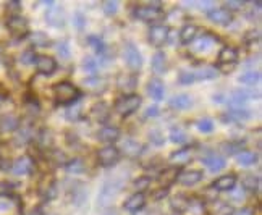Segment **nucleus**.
Masks as SVG:
<instances>
[{
	"instance_id": "nucleus-1",
	"label": "nucleus",
	"mask_w": 262,
	"mask_h": 215,
	"mask_svg": "<svg viewBox=\"0 0 262 215\" xmlns=\"http://www.w3.org/2000/svg\"><path fill=\"white\" fill-rule=\"evenodd\" d=\"M54 94H55V100L57 104L60 105H70V104H75V102L81 97L79 91L76 86H73L72 83H58L54 86Z\"/></svg>"
},
{
	"instance_id": "nucleus-2",
	"label": "nucleus",
	"mask_w": 262,
	"mask_h": 215,
	"mask_svg": "<svg viewBox=\"0 0 262 215\" xmlns=\"http://www.w3.org/2000/svg\"><path fill=\"white\" fill-rule=\"evenodd\" d=\"M122 188H123V181L122 180L107 181L102 186V189H100V192H99V199H97L99 207H102V209L108 207L110 204L114 202L117 194L122 191Z\"/></svg>"
},
{
	"instance_id": "nucleus-3",
	"label": "nucleus",
	"mask_w": 262,
	"mask_h": 215,
	"mask_svg": "<svg viewBox=\"0 0 262 215\" xmlns=\"http://www.w3.org/2000/svg\"><path fill=\"white\" fill-rule=\"evenodd\" d=\"M139 105H141V97L138 94H128V96L120 97L115 102V110L122 117H128L133 114V112H136Z\"/></svg>"
},
{
	"instance_id": "nucleus-4",
	"label": "nucleus",
	"mask_w": 262,
	"mask_h": 215,
	"mask_svg": "<svg viewBox=\"0 0 262 215\" xmlns=\"http://www.w3.org/2000/svg\"><path fill=\"white\" fill-rule=\"evenodd\" d=\"M123 57L126 60V65L133 70L138 71L141 67H143V57H141V52L138 50V47L135 44L128 42L123 49Z\"/></svg>"
},
{
	"instance_id": "nucleus-5",
	"label": "nucleus",
	"mask_w": 262,
	"mask_h": 215,
	"mask_svg": "<svg viewBox=\"0 0 262 215\" xmlns=\"http://www.w3.org/2000/svg\"><path fill=\"white\" fill-rule=\"evenodd\" d=\"M8 31L16 37H25L28 34V22L21 15H12L7 19Z\"/></svg>"
},
{
	"instance_id": "nucleus-6",
	"label": "nucleus",
	"mask_w": 262,
	"mask_h": 215,
	"mask_svg": "<svg viewBox=\"0 0 262 215\" xmlns=\"http://www.w3.org/2000/svg\"><path fill=\"white\" fill-rule=\"evenodd\" d=\"M120 159V150L115 146H105L97 152V162L102 167H112Z\"/></svg>"
},
{
	"instance_id": "nucleus-7",
	"label": "nucleus",
	"mask_w": 262,
	"mask_h": 215,
	"mask_svg": "<svg viewBox=\"0 0 262 215\" xmlns=\"http://www.w3.org/2000/svg\"><path fill=\"white\" fill-rule=\"evenodd\" d=\"M133 15L138 19H143V22H157L164 16L162 8H154V7H136L133 10Z\"/></svg>"
},
{
	"instance_id": "nucleus-8",
	"label": "nucleus",
	"mask_w": 262,
	"mask_h": 215,
	"mask_svg": "<svg viewBox=\"0 0 262 215\" xmlns=\"http://www.w3.org/2000/svg\"><path fill=\"white\" fill-rule=\"evenodd\" d=\"M168 28L164 26V25H156L149 29V42L156 46V47H160V46H164L167 42V39H168Z\"/></svg>"
},
{
	"instance_id": "nucleus-9",
	"label": "nucleus",
	"mask_w": 262,
	"mask_h": 215,
	"mask_svg": "<svg viewBox=\"0 0 262 215\" xmlns=\"http://www.w3.org/2000/svg\"><path fill=\"white\" fill-rule=\"evenodd\" d=\"M34 168H36L34 160L28 156L19 157L12 165V171L15 173V175H31V173L34 171Z\"/></svg>"
},
{
	"instance_id": "nucleus-10",
	"label": "nucleus",
	"mask_w": 262,
	"mask_h": 215,
	"mask_svg": "<svg viewBox=\"0 0 262 215\" xmlns=\"http://www.w3.org/2000/svg\"><path fill=\"white\" fill-rule=\"evenodd\" d=\"M201 180H203V173L199 170H183L177 177V181L183 186H194Z\"/></svg>"
},
{
	"instance_id": "nucleus-11",
	"label": "nucleus",
	"mask_w": 262,
	"mask_h": 215,
	"mask_svg": "<svg viewBox=\"0 0 262 215\" xmlns=\"http://www.w3.org/2000/svg\"><path fill=\"white\" fill-rule=\"evenodd\" d=\"M34 63H36L37 71L42 75H52L57 70V61L49 55H39Z\"/></svg>"
},
{
	"instance_id": "nucleus-12",
	"label": "nucleus",
	"mask_w": 262,
	"mask_h": 215,
	"mask_svg": "<svg viewBox=\"0 0 262 215\" xmlns=\"http://www.w3.org/2000/svg\"><path fill=\"white\" fill-rule=\"evenodd\" d=\"M146 206V196L143 192L131 194V196L123 202V209L128 212H138Z\"/></svg>"
},
{
	"instance_id": "nucleus-13",
	"label": "nucleus",
	"mask_w": 262,
	"mask_h": 215,
	"mask_svg": "<svg viewBox=\"0 0 262 215\" xmlns=\"http://www.w3.org/2000/svg\"><path fill=\"white\" fill-rule=\"evenodd\" d=\"M207 18L215 25H224L225 26V25L231 23V13L228 12L227 8H212V10H209Z\"/></svg>"
},
{
	"instance_id": "nucleus-14",
	"label": "nucleus",
	"mask_w": 262,
	"mask_h": 215,
	"mask_svg": "<svg viewBox=\"0 0 262 215\" xmlns=\"http://www.w3.org/2000/svg\"><path fill=\"white\" fill-rule=\"evenodd\" d=\"M238 60V50L235 47H224L219 52V65H227V67H233Z\"/></svg>"
},
{
	"instance_id": "nucleus-15",
	"label": "nucleus",
	"mask_w": 262,
	"mask_h": 215,
	"mask_svg": "<svg viewBox=\"0 0 262 215\" xmlns=\"http://www.w3.org/2000/svg\"><path fill=\"white\" fill-rule=\"evenodd\" d=\"M236 181H238L236 175H231V173H230V175H224V177L217 178L212 183V188L215 191H231V189H235Z\"/></svg>"
},
{
	"instance_id": "nucleus-16",
	"label": "nucleus",
	"mask_w": 262,
	"mask_h": 215,
	"mask_svg": "<svg viewBox=\"0 0 262 215\" xmlns=\"http://www.w3.org/2000/svg\"><path fill=\"white\" fill-rule=\"evenodd\" d=\"M253 97H259V96H254L253 92H248V91H235L230 97V105L231 109H241V105H245L248 99H253Z\"/></svg>"
},
{
	"instance_id": "nucleus-17",
	"label": "nucleus",
	"mask_w": 262,
	"mask_h": 215,
	"mask_svg": "<svg viewBox=\"0 0 262 215\" xmlns=\"http://www.w3.org/2000/svg\"><path fill=\"white\" fill-rule=\"evenodd\" d=\"M147 94L154 100H162L165 96V88L160 79H150L147 84Z\"/></svg>"
},
{
	"instance_id": "nucleus-18",
	"label": "nucleus",
	"mask_w": 262,
	"mask_h": 215,
	"mask_svg": "<svg viewBox=\"0 0 262 215\" xmlns=\"http://www.w3.org/2000/svg\"><path fill=\"white\" fill-rule=\"evenodd\" d=\"M122 150H123L125 156H128V157H138L139 154L143 152V144H141V142H138L136 139L128 138V139L123 141Z\"/></svg>"
},
{
	"instance_id": "nucleus-19",
	"label": "nucleus",
	"mask_w": 262,
	"mask_h": 215,
	"mask_svg": "<svg viewBox=\"0 0 262 215\" xmlns=\"http://www.w3.org/2000/svg\"><path fill=\"white\" fill-rule=\"evenodd\" d=\"M203 163L210 171H219L225 167V159L222 156H217V154H209L203 159Z\"/></svg>"
},
{
	"instance_id": "nucleus-20",
	"label": "nucleus",
	"mask_w": 262,
	"mask_h": 215,
	"mask_svg": "<svg viewBox=\"0 0 262 215\" xmlns=\"http://www.w3.org/2000/svg\"><path fill=\"white\" fill-rule=\"evenodd\" d=\"M215 42V37L210 36V34H203L196 42H193V49L194 52H207V50L214 46Z\"/></svg>"
},
{
	"instance_id": "nucleus-21",
	"label": "nucleus",
	"mask_w": 262,
	"mask_h": 215,
	"mask_svg": "<svg viewBox=\"0 0 262 215\" xmlns=\"http://www.w3.org/2000/svg\"><path fill=\"white\" fill-rule=\"evenodd\" d=\"M178 177V168L172 167V168H167L159 175V183H160V188H168L170 184L177 181Z\"/></svg>"
},
{
	"instance_id": "nucleus-22",
	"label": "nucleus",
	"mask_w": 262,
	"mask_h": 215,
	"mask_svg": "<svg viewBox=\"0 0 262 215\" xmlns=\"http://www.w3.org/2000/svg\"><path fill=\"white\" fill-rule=\"evenodd\" d=\"M198 36V28L194 25H185L180 31V40L181 44H191L194 42V39Z\"/></svg>"
},
{
	"instance_id": "nucleus-23",
	"label": "nucleus",
	"mask_w": 262,
	"mask_h": 215,
	"mask_svg": "<svg viewBox=\"0 0 262 215\" xmlns=\"http://www.w3.org/2000/svg\"><path fill=\"white\" fill-rule=\"evenodd\" d=\"M18 126H19V120H18V117H15L12 114L4 115L2 118H0V131L10 133V131H15Z\"/></svg>"
},
{
	"instance_id": "nucleus-24",
	"label": "nucleus",
	"mask_w": 262,
	"mask_h": 215,
	"mask_svg": "<svg viewBox=\"0 0 262 215\" xmlns=\"http://www.w3.org/2000/svg\"><path fill=\"white\" fill-rule=\"evenodd\" d=\"M193 105V99L186 94H180V96H175L172 100H170V107L175 109V110H186Z\"/></svg>"
},
{
	"instance_id": "nucleus-25",
	"label": "nucleus",
	"mask_w": 262,
	"mask_h": 215,
	"mask_svg": "<svg viewBox=\"0 0 262 215\" xmlns=\"http://www.w3.org/2000/svg\"><path fill=\"white\" fill-rule=\"evenodd\" d=\"M108 114H110V109L107 107L105 102H99V104H96L93 110H91V117L96 118L97 121H105L108 118Z\"/></svg>"
},
{
	"instance_id": "nucleus-26",
	"label": "nucleus",
	"mask_w": 262,
	"mask_h": 215,
	"mask_svg": "<svg viewBox=\"0 0 262 215\" xmlns=\"http://www.w3.org/2000/svg\"><path fill=\"white\" fill-rule=\"evenodd\" d=\"M97 136H99L100 141H104V142H114V141H117L120 138V131L115 126H105V128H102L99 131Z\"/></svg>"
},
{
	"instance_id": "nucleus-27",
	"label": "nucleus",
	"mask_w": 262,
	"mask_h": 215,
	"mask_svg": "<svg viewBox=\"0 0 262 215\" xmlns=\"http://www.w3.org/2000/svg\"><path fill=\"white\" fill-rule=\"evenodd\" d=\"M236 162L239 163V165H243V167H249V165H254V163L257 162V156L254 152L241 150V152L236 154Z\"/></svg>"
},
{
	"instance_id": "nucleus-28",
	"label": "nucleus",
	"mask_w": 262,
	"mask_h": 215,
	"mask_svg": "<svg viewBox=\"0 0 262 215\" xmlns=\"http://www.w3.org/2000/svg\"><path fill=\"white\" fill-rule=\"evenodd\" d=\"M204 204L199 199H189L186 209L183 210L185 215H204Z\"/></svg>"
},
{
	"instance_id": "nucleus-29",
	"label": "nucleus",
	"mask_w": 262,
	"mask_h": 215,
	"mask_svg": "<svg viewBox=\"0 0 262 215\" xmlns=\"http://www.w3.org/2000/svg\"><path fill=\"white\" fill-rule=\"evenodd\" d=\"M152 70L156 71L157 75H162L167 71V57L162 52H157L152 57Z\"/></svg>"
},
{
	"instance_id": "nucleus-30",
	"label": "nucleus",
	"mask_w": 262,
	"mask_h": 215,
	"mask_svg": "<svg viewBox=\"0 0 262 215\" xmlns=\"http://www.w3.org/2000/svg\"><path fill=\"white\" fill-rule=\"evenodd\" d=\"M189 159H191V147H183V149H180L170 156V160H172L173 163H177V165L189 162Z\"/></svg>"
},
{
	"instance_id": "nucleus-31",
	"label": "nucleus",
	"mask_w": 262,
	"mask_h": 215,
	"mask_svg": "<svg viewBox=\"0 0 262 215\" xmlns=\"http://www.w3.org/2000/svg\"><path fill=\"white\" fill-rule=\"evenodd\" d=\"M194 79L196 81H206V79H212L217 76V70L212 67H204V68H199L198 71H193Z\"/></svg>"
},
{
	"instance_id": "nucleus-32",
	"label": "nucleus",
	"mask_w": 262,
	"mask_h": 215,
	"mask_svg": "<svg viewBox=\"0 0 262 215\" xmlns=\"http://www.w3.org/2000/svg\"><path fill=\"white\" fill-rule=\"evenodd\" d=\"M138 84V78L135 75H131V76H122L118 81V86L122 91H133Z\"/></svg>"
},
{
	"instance_id": "nucleus-33",
	"label": "nucleus",
	"mask_w": 262,
	"mask_h": 215,
	"mask_svg": "<svg viewBox=\"0 0 262 215\" xmlns=\"http://www.w3.org/2000/svg\"><path fill=\"white\" fill-rule=\"evenodd\" d=\"M259 81H260V73H259V71H248V73L239 76V83H243V84L254 86V84L259 83Z\"/></svg>"
},
{
	"instance_id": "nucleus-34",
	"label": "nucleus",
	"mask_w": 262,
	"mask_h": 215,
	"mask_svg": "<svg viewBox=\"0 0 262 215\" xmlns=\"http://www.w3.org/2000/svg\"><path fill=\"white\" fill-rule=\"evenodd\" d=\"M249 117V114L246 110H241V109H231L228 114L225 115V118L227 120H224V121H239V120H245V118H248Z\"/></svg>"
},
{
	"instance_id": "nucleus-35",
	"label": "nucleus",
	"mask_w": 262,
	"mask_h": 215,
	"mask_svg": "<svg viewBox=\"0 0 262 215\" xmlns=\"http://www.w3.org/2000/svg\"><path fill=\"white\" fill-rule=\"evenodd\" d=\"M231 213H233V209L227 202H215L212 215H231Z\"/></svg>"
},
{
	"instance_id": "nucleus-36",
	"label": "nucleus",
	"mask_w": 262,
	"mask_h": 215,
	"mask_svg": "<svg viewBox=\"0 0 262 215\" xmlns=\"http://www.w3.org/2000/svg\"><path fill=\"white\" fill-rule=\"evenodd\" d=\"M47 22L50 23V25H55V26H58V25H63V16H62V10H52L49 15H47Z\"/></svg>"
},
{
	"instance_id": "nucleus-37",
	"label": "nucleus",
	"mask_w": 262,
	"mask_h": 215,
	"mask_svg": "<svg viewBox=\"0 0 262 215\" xmlns=\"http://www.w3.org/2000/svg\"><path fill=\"white\" fill-rule=\"evenodd\" d=\"M188 201L189 199L186 196H181V194H180V196H175L172 199V207L177 209L178 212H183L186 209V206H188Z\"/></svg>"
},
{
	"instance_id": "nucleus-38",
	"label": "nucleus",
	"mask_w": 262,
	"mask_h": 215,
	"mask_svg": "<svg viewBox=\"0 0 262 215\" xmlns=\"http://www.w3.org/2000/svg\"><path fill=\"white\" fill-rule=\"evenodd\" d=\"M170 139H172L173 142H177V144H183V142L186 141V133L180 128H173L172 133H170Z\"/></svg>"
},
{
	"instance_id": "nucleus-39",
	"label": "nucleus",
	"mask_w": 262,
	"mask_h": 215,
	"mask_svg": "<svg viewBox=\"0 0 262 215\" xmlns=\"http://www.w3.org/2000/svg\"><path fill=\"white\" fill-rule=\"evenodd\" d=\"M67 171L68 173H81V171H84V163L81 160L75 159L70 163H67Z\"/></svg>"
},
{
	"instance_id": "nucleus-40",
	"label": "nucleus",
	"mask_w": 262,
	"mask_h": 215,
	"mask_svg": "<svg viewBox=\"0 0 262 215\" xmlns=\"http://www.w3.org/2000/svg\"><path fill=\"white\" fill-rule=\"evenodd\" d=\"M133 186L136 188L138 192H143V191H146L150 186V178L149 177H139L138 180H135Z\"/></svg>"
},
{
	"instance_id": "nucleus-41",
	"label": "nucleus",
	"mask_w": 262,
	"mask_h": 215,
	"mask_svg": "<svg viewBox=\"0 0 262 215\" xmlns=\"http://www.w3.org/2000/svg\"><path fill=\"white\" fill-rule=\"evenodd\" d=\"M196 126H198V130L201 133H210L214 130V123H212V120H209V118H203V120H199L196 123Z\"/></svg>"
},
{
	"instance_id": "nucleus-42",
	"label": "nucleus",
	"mask_w": 262,
	"mask_h": 215,
	"mask_svg": "<svg viewBox=\"0 0 262 215\" xmlns=\"http://www.w3.org/2000/svg\"><path fill=\"white\" fill-rule=\"evenodd\" d=\"M222 149L227 154H238L243 149V142H227V144L222 146Z\"/></svg>"
},
{
	"instance_id": "nucleus-43",
	"label": "nucleus",
	"mask_w": 262,
	"mask_h": 215,
	"mask_svg": "<svg viewBox=\"0 0 262 215\" xmlns=\"http://www.w3.org/2000/svg\"><path fill=\"white\" fill-rule=\"evenodd\" d=\"M178 81H180V84H193L196 79H194L193 71H181L178 75Z\"/></svg>"
},
{
	"instance_id": "nucleus-44",
	"label": "nucleus",
	"mask_w": 262,
	"mask_h": 215,
	"mask_svg": "<svg viewBox=\"0 0 262 215\" xmlns=\"http://www.w3.org/2000/svg\"><path fill=\"white\" fill-rule=\"evenodd\" d=\"M36 58H37V55H36V52L33 49H28V50H25L23 52V55H21V61L25 65H29V63H34L36 61Z\"/></svg>"
},
{
	"instance_id": "nucleus-45",
	"label": "nucleus",
	"mask_w": 262,
	"mask_h": 215,
	"mask_svg": "<svg viewBox=\"0 0 262 215\" xmlns=\"http://www.w3.org/2000/svg\"><path fill=\"white\" fill-rule=\"evenodd\" d=\"M31 40H33V44L34 46H47L49 44V37L46 36V34H42V33H34L33 36H31Z\"/></svg>"
},
{
	"instance_id": "nucleus-46",
	"label": "nucleus",
	"mask_w": 262,
	"mask_h": 215,
	"mask_svg": "<svg viewBox=\"0 0 262 215\" xmlns=\"http://www.w3.org/2000/svg\"><path fill=\"white\" fill-rule=\"evenodd\" d=\"M245 186H246L248 189H251V191L257 189V188H259V178L254 177V175L246 177V178H245Z\"/></svg>"
},
{
	"instance_id": "nucleus-47",
	"label": "nucleus",
	"mask_w": 262,
	"mask_h": 215,
	"mask_svg": "<svg viewBox=\"0 0 262 215\" xmlns=\"http://www.w3.org/2000/svg\"><path fill=\"white\" fill-rule=\"evenodd\" d=\"M89 44L94 47V50L97 54H102L104 52V42L100 40L99 37H94V36H91L89 37Z\"/></svg>"
},
{
	"instance_id": "nucleus-48",
	"label": "nucleus",
	"mask_w": 262,
	"mask_h": 215,
	"mask_svg": "<svg viewBox=\"0 0 262 215\" xmlns=\"http://www.w3.org/2000/svg\"><path fill=\"white\" fill-rule=\"evenodd\" d=\"M149 139H150V142H152V144H156V146H160V144H162V142H164V135H162V133H160V131H152V133H150V135H149Z\"/></svg>"
},
{
	"instance_id": "nucleus-49",
	"label": "nucleus",
	"mask_w": 262,
	"mask_h": 215,
	"mask_svg": "<svg viewBox=\"0 0 262 215\" xmlns=\"http://www.w3.org/2000/svg\"><path fill=\"white\" fill-rule=\"evenodd\" d=\"M102 8H104V12L107 15H114L117 12V8H118V2H110V0H107V2L102 4Z\"/></svg>"
},
{
	"instance_id": "nucleus-50",
	"label": "nucleus",
	"mask_w": 262,
	"mask_h": 215,
	"mask_svg": "<svg viewBox=\"0 0 262 215\" xmlns=\"http://www.w3.org/2000/svg\"><path fill=\"white\" fill-rule=\"evenodd\" d=\"M79 112H81V109H79V105H75V107H70L68 112H67V118L68 120H79Z\"/></svg>"
},
{
	"instance_id": "nucleus-51",
	"label": "nucleus",
	"mask_w": 262,
	"mask_h": 215,
	"mask_svg": "<svg viewBox=\"0 0 262 215\" xmlns=\"http://www.w3.org/2000/svg\"><path fill=\"white\" fill-rule=\"evenodd\" d=\"M245 2H241V0H228L227 2V10L230 12V10H239V8H243Z\"/></svg>"
},
{
	"instance_id": "nucleus-52",
	"label": "nucleus",
	"mask_w": 262,
	"mask_h": 215,
	"mask_svg": "<svg viewBox=\"0 0 262 215\" xmlns=\"http://www.w3.org/2000/svg\"><path fill=\"white\" fill-rule=\"evenodd\" d=\"M19 8H21V4H19L18 0H12V2H7V10L13 12V15H16V12H18Z\"/></svg>"
},
{
	"instance_id": "nucleus-53",
	"label": "nucleus",
	"mask_w": 262,
	"mask_h": 215,
	"mask_svg": "<svg viewBox=\"0 0 262 215\" xmlns=\"http://www.w3.org/2000/svg\"><path fill=\"white\" fill-rule=\"evenodd\" d=\"M84 70L91 71V73H94V71L97 70L96 61H94L93 58H86V60H84Z\"/></svg>"
},
{
	"instance_id": "nucleus-54",
	"label": "nucleus",
	"mask_w": 262,
	"mask_h": 215,
	"mask_svg": "<svg viewBox=\"0 0 262 215\" xmlns=\"http://www.w3.org/2000/svg\"><path fill=\"white\" fill-rule=\"evenodd\" d=\"M99 84H100V79H97V78H91V79H86L84 81V86L93 88V89H97Z\"/></svg>"
},
{
	"instance_id": "nucleus-55",
	"label": "nucleus",
	"mask_w": 262,
	"mask_h": 215,
	"mask_svg": "<svg viewBox=\"0 0 262 215\" xmlns=\"http://www.w3.org/2000/svg\"><path fill=\"white\" fill-rule=\"evenodd\" d=\"M58 52L62 54V57L63 58H68V55H70V52H68V47H67V44L65 42H62V44H58Z\"/></svg>"
},
{
	"instance_id": "nucleus-56",
	"label": "nucleus",
	"mask_w": 262,
	"mask_h": 215,
	"mask_svg": "<svg viewBox=\"0 0 262 215\" xmlns=\"http://www.w3.org/2000/svg\"><path fill=\"white\" fill-rule=\"evenodd\" d=\"M254 39L259 40V33H257V31H251V33L246 34V42H254Z\"/></svg>"
},
{
	"instance_id": "nucleus-57",
	"label": "nucleus",
	"mask_w": 262,
	"mask_h": 215,
	"mask_svg": "<svg viewBox=\"0 0 262 215\" xmlns=\"http://www.w3.org/2000/svg\"><path fill=\"white\" fill-rule=\"evenodd\" d=\"M165 196H167V188H160L159 191L154 192V198H156V199H162V198H165Z\"/></svg>"
},
{
	"instance_id": "nucleus-58",
	"label": "nucleus",
	"mask_w": 262,
	"mask_h": 215,
	"mask_svg": "<svg viewBox=\"0 0 262 215\" xmlns=\"http://www.w3.org/2000/svg\"><path fill=\"white\" fill-rule=\"evenodd\" d=\"M156 115H157V107H156V105H152L150 109H147V110H146V114H144L146 118H149V117H156Z\"/></svg>"
},
{
	"instance_id": "nucleus-59",
	"label": "nucleus",
	"mask_w": 262,
	"mask_h": 215,
	"mask_svg": "<svg viewBox=\"0 0 262 215\" xmlns=\"http://www.w3.org/2000/svg\"><path fill=\"white\" fill-rule=\"evenodd\" d=\"M231 215H254V213H253V210H251V209H241V210L233 212Z\"/></svg>"
},
{
	"instance_id": "nucleus-60",
	"label": "nucleus",
	"mask_w": 262,
	"mask_h": 215,
	"mask_svg": "<svg viewBox=\"0 0 262 215\" xmlns=\"http://www.w3.org/2000/svg\"><path fill=\"white\" fill-rule=\"evenodd\" d=\"M13 188V184L12 183H0V192H4V191H10Z\"/></svg>"
},
{
	"instance_id": "nucleus-61",
	"label": "nucleus",
	"mask_w": 262,
	"mask_h": 215,
	"mask_svg": "<svg viewBox=\"0 0 262 215\" xmlns=\"http://www.w3.org/2000/svg\"><path fill=\"white\" fill-rule=\"evenodd\" d=\"M214 2H201V8H209V7H212Z\"/></svg>"
},
{
	"instance_id": "nucleus-62",
	"label": "nucleus",
	"mask_w": 262,
	"mask_h": 215,
	"mask_svg": "<svg viewBox=\"0 0 262 215\" xmlns=\"http://www.w3.org/2000/svg\"><path fill=\"white\" fill-rule=\"evenodd\" d=\"M33 215H42L41 212H36V213H33Z\"/></svg>"
},
{
	"instance_id": "nucleus-63",
	"label": "nucleus",
	"mask_w": 262,
	"mask_h": 215,
	"mask_svg": "<svg viewBox=\"0 0 262 215\" xmlns=\"http://www.w3.org/2000/svg\"><path fill=\"white\" fill-rule=\"evenodd\" d=\"M107 215H114V213H107Z\"/></svg>"
}]
</instances>
